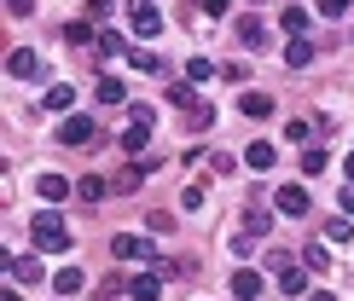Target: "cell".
Masks as SVG:
<instances>
[{"mask_svg": "<svg viewBox=\"0 0 354 301\" xmlns=\"http://www.w3.org/2000/svg\"><path fill=\"white\" fill-rule=\"evenodd\" d=\"M29 232H35V249H41V255H64V249H70V226L58 220V215H47V208L35 215Z\"/></svg>", "mask_w": 354, "mask_h": 301, "instance_id": "cell-1", "label": "cell"}, {"mask_svg": "<svg viewBox=\"0 0 354 301\" xmlns=\"http://www.w3.org/2000/svg\"><path fill=\"white\" fill-rule=\"evenodd\" d=\"M53 139H58V145H99V139H105V133L93 128V116H64Z\"/></svg>", "mask_w": 354, "mask_h": 301, "instance_id": "cell-2", "label": "cell"}, {"mask_svg": "<svg viewBox=\"0 0 354 301\" xmlns=\"http://www.w3.org/2000/svg\"><path fill=\"white\" fill-rule=\"evenodd\" d=\"M128 29H134V35H157V29H163V12H157L151 0H134V6H128Z\"/></svg>", "mask_w": 354, "mask_h": 301, "instance_id": "cell-3", "label": "cell"}, {"mask_svg": "<svg viewBox=\"0 0 354 301\" xmlns=\"http://www.w3.org/2000/svg\"><path fill=\"white\" fill-rule=\"evenodd\" d=\"M111 255H116V261H151V244L134 237V232H116L111 237Z\"/></svg>", "mask_w": 354, "mask_h": 301, "instance_id": "cell-4", "label": "cell"}, {"mask_svg": "<svg viewBox=\"0 0 354 301\" xmlns=\"http://www.w3.org/2000/svg\"><path fill=\"white\" fill-rule=\"evenodd\" d=\"M279 162V150H273V139H250L244 145V168H256V174H268Z\"/></svg>", "mask_w": 354, "mask_h": 301, "instance_id": "cell-5", "label": "cell"}, {"mask_svg": "<svg viewBox=\"0 0 354 301\" xmlns=\"http://www.w3.org/2000/svg\"><path fill=\"white\" fill-rule=\"evenodd\" d=\"M273 203H279V215H290V220L308 215V191H302V186H279V191H273Z\"/></svg>", "mask_w": 354, "mask_h": 301, "instance_id": "cell-6", "label": "cell"}, {"mask_svg": "<svg viewBox=\"0 0 354 301\" xmlns=\"http://www.w3.org/2000/svg\"><path fill=\"white\" fill-rule=\"evenodd\" d=\"M227 284H232V295H239V301H256L261 295V273H256V266H239Z\"/></svg>", "mask_w": 354, "mask_h": 301, "instance_id": "cell-7", "label": "cell"}, {"mask_svg": "<svg viewBox=\"0 0 354 301\" xmlns=\"http://www.w3.org/2000/svg\"><path fill=\"white\" fill-rule=\"evenodd\" d=\"M6 70L18 75V81H29V75H41V52H35V47H18V52L6 58Z\"/></svg>", "mask_w": 354, "mask_h": 301, "instance_id": "cell-8", "label": "cell"}, {"mask_svg": "<svg viewBox=\"0 0 354 301\" xmlns=\"http://www.w3.org/2000/svg\"><path fill=\"white\" fill-rule=\"evenodd\" d=\"M285 64H290V70H308V64H314V41H308V35H290Z\"/></svg>", "mask_w": 354, "mask_h": 301, "instance_id": "cell-9", "label": "cell"}, {"mask_svg": "<svg viewBox=\"0 0 354 301\" xmlns=\"http://www.w3.org/2000/svg\"><path fill=\"white\" fill-rule=\"evenodd\" d=\"M128 295H134V301H157V295H163V284H157L151 273H134V278H128Z\"/></svg>", "mask_w": 354, "mask_h": 301, "instance_id": "cell-10", "label": "cell"}, {"mask_svg": "<svg viewBox=\"0 0 354 301\" xmlns=\"http://www.w3.org/2000/svg\"><path fill=\"white\" fill-rule=\"evenodd\" d=\"M186 122H192V133H203V128L215 122V104H209V99H192V104H186Z\"/></svg>", "mask_w": 354, "mask_h": 301, "instance_id": "cell-11", "label": "cell"}, {"mask_svg": "<svg viewBox=\"0 0 354 301\" xmlns=\"http://www.w3.org/2000/svg\"><path fill=\"white\" fill-rule=\"evenodd\" d=\"M41 104H47V110H70V104H76V87L58 81V87H47V93H41Z\"/></svg>", "mask_w": 354, "mask_h": 301, "instance_id": "cell-12", "label": "cell"}, {"mask_svg": "<svg viewBox=\"0 0 354 301\" xmlns=\"http://www.w3.org/2000/svg\"><path fill=\"white\" fill-rule=\"evenodd\" d=\"M232 35H239L244 47H261V41H268V29H261V18H239V23H232Z\"/></svg>", "mask_w": 354, "mask_h": 301, "instance_id": "cell-13", "label": "cell"}, {"mask_svg": "<svg viewBox=\"0 0 354 301\" xmlns=\"http://www.w3.org/2000/svg\"><path fill=\"white\" fill-rule=\"evenodd\" d=\"M35 191H41V197H47V203H58V197H64V191H70V179L47 168V174H41V179H35Z\"/></svg>", "mask_w": 354, "mask_h": 301, "instance_id": "cell-14", "label": "cell"}, {"mask_svg": "<svg viewBox=\"0 0 354 301\" xmlns=\"http://www.w3.org/2000/svg\"><path fill=\"white\" fill-rule=\"evenodd\" d=\"M239 110L261 122V116H273V93H244V99H239Z\"/></svg>", "mask_w": 354, "mask_h": 301, "instance_id": "cell-15", "label": "cell"}, {"mask_svg": "<svg viewBox=\"0 0 354 301\" xmlns=\"http://www.w3.org/2000/svg\"><path fill=\"white\" fill-rule=\"evenodd\" d=\"M82 278H87V273H76V266H58V273H53V290H58V295H76Z\"/></svg>", "mask_w": 354, "mask_h": 301, "instance_id": "cell-16", "label": "cell"}, {"mask_svg": "<svg viewBox=\"0 0 354 301\" xmlns=\"http://www.w3.org/2000/svg\"><path fill=\"white\" fill-rule=\"evenodd\" d=\"M279 290H285V295H308V273H297V266H279Z\"/></svg>", "mask_w": 354, "mask_h": 301, "instance_id": "cell-17", "label": "cell"}, {"mask_svg": "<svg viewBox=\"0 0 354 301\" xmlns=\"http://www.w3.org/2000/svg\"><path fill=\"white\" fill-rule=\"evenodd\" d=\"M76 191H82V203L93 208V203H105V191H111V186H105V179H99V174H87V179H82Z\"/></svg>", "mask_w": 354, "mask_h": 301, "instance_id": "cell-18", "label": "cell"}, {"mask_svg": "<svg viewBox=\"0 0 354 301\" xmlns=\"http://www.w3.org/2000/svg\"><path fill=\"white\" fill-rule=\"evenodd\" d=\"M302 261L314 266V273H331V249H326V244H308V249H302Z\"/></svg>", "mask_w": 354, "mask_h": 301, "instance_id": "cell-19", "label": "cell"}, {"mask_svg": "<svg viewBox=\"0 0 354 301\" xmlns=\"http://www.w3.org/2000/svg\"><path fill=\"white\" fill-rule=\"evenodd\" d=\"M93 52H99V58H116V52H122V35H116V29H99Z\"/></svg>", "mask_w": 354, "mask_h": 301, "instance_id": "cell-20", "label": "cell"}, {"mask_svg": "<svg viewBox=\"0 0 354 301\" xmlns=\"http://www.w3.org/2000/svg\"><path fill=\"white\" fill-rule=\"evenodd\" d=\"M279 23H285L290 35H302V29H308V12H302V6H285V12H279Z\"/></svg>", "mask_w": 354, "mask_h": 301, "instance_id": "cell-21", "label": "cell"}, {"mask_svg": "<svg viewBox=\"0 0 354 301\" xmlns=\"http://www.w3.org/2000/svg\"><path fill=\"white\" fill-rule=\"evenodd\" d=\"M128 93H122V81H116V75H105V81H99V104H122Z\"/></svg>", "mask_w": 354, "mask_h": 301, "instance_id": "cell-22", "label": "cell"}, {"mask_svg": "<svg viewBox=\"0 0 354 301\" xmlns=\"http://www.w3.org/2000/svg\"><path fill=\"white\" fill-rule=\"evenodd\" d=\"M302 174H326V150H319V145L302 150Z\"/></svg>", "mask_w": 354, "mask_h": 301, "instance_id": "cell-23", "label": "cell"}, {"mask_svg": "<svg viewBox=\"0 0 354 301\" xmlns=\"http://www.w3.org/2000/svg\"><path fill=\"white\" fill-rule=\"evenodd\" d=\"M209 75H215L209 58H192V64H186V81H209Z\"/></svg>", "mask_w": 354, "mask_h": 301, "instance_id": "cell-24", "label": "cell"}, {"mask_svg": "<svg viewBox=\"0 0 354 301\" xmlns=\"http://www.w3.org/2000/svg\"><path fill=\"white\" fill-rule=\"evenodd\" d=\"M314 12H319V18H343L348 0H314Z\"/></svg>", "mask_w": 354, "mask_h": 301, "instance_id": "cell-25", "label": "cell"}, {"mask_svg": "<svg viewBox=\"0 0 354 301\" xmlns=\"http://www.w3.org/2000/svg\"><path fill=\"white\" fill-rule=\"evenodd\" d=\"M64 35H70V41H76V47H87V41H99V35H93V23H70V29H64Z\"/></svg>", "mask_w": 354, "mask_h": 301, "instance_id": "cell-26", "label": "cell"}, {"mask_svg": "<svg viewBox=\"0 0 354 301\" xmlns=\"http://www.w3.org/2000/svg\"><path fill=\"white\" fill-rule=\"evenodd\" d=\"M326 237H331V244H348L354 226H348V220H331V226H326Z\"/></svg>", "mask_w": 354, "mask_h": 301, "instance_id": "cell-27", "label": "cell"}, {"mask_svg": "<svg viewBox=\"0 0 354 301\" xmlns=\"http://www.w3.org/2000/svg\"><path fill=\"white\" fill-rule=\"evenodd\" d=\"M250 249H256V232H232V255H239V261H244Z\"/></svg>", "mask_w": 354, "mask_h": 301, "instance_id": "cell-28", "label": "cell"}, {"mask_svg": "<svg viewBox=\"0 0 354 301\" xmlns=\"http://www.w3.org/2000/svg\"><path fill=\"white\" fill-rule=\"evenodd\" d=\"M111 18V0H87V23H105Z\"/></svg>", "mask_w": 354, "mask_h": 301, "instance_id": "cell-29", "label": "cell"}, {"mask_svg": "<svg viewBox=\"0 0 354 301\" xmlns=\"http://www.w3.org/2000/svg\"><path fill=\"white\" fill-rule=\"evenodd\" d=\"M180 203H186V215H198V208H203V191H198V186H186V191H180Z\"/></svg>", "mask_w": 354, "mask_h": 301, "instance_id": "cell-30", "label": "cell"}, {"mask_svg": "<svg viewBox=\"0 0 354 301\" xmlns=\"http://www.w3.org/2000/svg\"><path fill=\"white\" fill-rule=\"evenodd\" d=\"M12 273H18L24 284H35V278H41V266H35V261H12Z\"/></svg>", "mask_w": 354, "mask_h": 301, "instance_id": "cell-31", "label": "cell"}, {"mask_svg": "<svg viewBox=\"0 0 354 301\" xmlns=\"http://www.w3.org/2000/svg\"><path fill=\"white\" fill-rule=\"evenodd\" d=\"M203 12H209V18H221V12H227V0H198Z\"/></svg>", "mask_w": 354, "mask_h": 301, "instance_id": "cell-32", "label": "cell"}, {"mask_svg": "<svg viewBox=\"0 0 354 301\" xmlns=\"http://www.w3.org/2000/svg\"><path fill=\"white\" fill-rule=\"evenodd\" d=\"M343 208H348V215H354V186H343Z\"/></svg>", "mask_w": 354, "mask_h": 301, "instance_id": "cell-33", "label": "cell"}, {"mask_svg": "<svg viewBox=\"0 0 354 301\" xmlns=\"http://www.w3.org/2000/svg\"><path fill=\"white\" fill-rule=\"evenodd\" d=\"M308 301H337V295H326V290H314V295H308Z\"/></svg>", "mask_w": 354, "mask_h": 301, "instance_id": "cell-34", "label": "cell"}, {"mask_svg": "<svg viewBox=\"0 0 354 301\" xmlns=\"http://www.w3.org/2000/svg\"><path fill=\"white\" fill-rule=\"evenodd\" d=\"M12 12H29V0H12Z\"/></svg>", "mask_w": 354, "mask_h": 301, "instance_id": "cell-35", "label": "cell"}, {"mask_svg": "<svg viewBox=\"0 0 354 301\" xmlns=\"http://www.w3.org/2000/svg\"><path fill=\"white\" fill-rule=\"evenodd\" d=\"M0 301H18V290H6V295H0Z\"/></svg>", "mask_w": 354, "mask_h": 301, "instance_id": "cell-36", "label": "cell"}, {"mask_svg": "<svg viewBox=\"0 0 354 301\" xmlns=\"http://www.w3.org/2000/svg\"><path fill=\"white\" fill-rule=\"evenodd\" d=\"M348 179H354V157H348Z\"/></svg>", "mask_w": 354, "mask_h": 301, "instance_id": "cell-37", "label": "cell"}]
</instances>
